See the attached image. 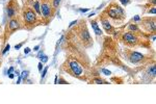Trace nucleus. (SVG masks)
Masks as SVG:
<instances>
[{
    "mask_svg": "<svg viewBox=\"0 0 156 104\" xmlns=\"http://www.w3.org/2000/svg\"><path fill=\"white\" fill-rule=\"evenodd\" d=\"M74 24H77V21H73V22H71V23H70V25H69V26H70V27H72V26H73V25H74Z\"/></svg>",
    "mask_w": 156,
    "mask_h": 104,
    "instance_id": "nucleus-26",
    "label": "nucleus"
},
{
    "mask_svg": "<svg viewBox=\"0 0 156 104\" xmlns=\"http://www.w3.org/2000/svg\"><path fill=\"white\" fill-rule=\"evenodd\" d=\"M19 12V4L17 0H11L7 4V16L9 18L15 17Z\"/></svg>",
    "mask_w": 156,
    "mask_h": 104,
    "instance_id": "nucleus-8",
    "label": "nucleus"
},
{
    "mask_svg": "<svg viewBox=\"0 0 156 104\" xmlns=\"http://www.w3.org/2000/svg\"><path fill=\"white\" fill-rule=\"evenodd\" d=\"M121 3L123 4V5H127V4L130 3V0H120Z\"/></svg>",
    "mask_w": 156,
    "mask_h": 104,
    "instance_id": "nucleus-18",
    "label": "nucleus"
},
{
    "mask_svg": "<svg viewBox=\"0 0 156 104\" xmlns=\"http://www.w3.org/2000/svg\"><path fill=\"white\" fill-rule=\"evenodd\" d=\"M127 58L131 63H133V64H136V63L144 59V55L140 52L132 51V50H128L127 51Z\"/></svg>",
    "mask_w": 156,
    "mask_h": 104,
    "instance_id": "nucleus-9",
    "label": "nucleus"
},
{
    "mask_svg": "<svg viewBox=\"0 0 156 104\" xmlns=\"http://www.w3.org/2000/svg\"><path fill=\"white\" fill-rule=\"evenodd\" d=\"M30 52V48H26V49L24 50V53L25 54H27V53H29Z\"/></svg>",
    "mask_w": 156,
    "mask_h": 104,
    "instance_id": "nucleus-25",
    "label": "nucleus"
},
{
    "mask_svg": "<svg viewBox=\"0 0 156 104\" xmlns=\"http://www.w3.org/2000/svg\"><path fill=\"white\" fill-rule=\"evenodd\" d=\"M128 29L129 30H133V32H136L138 31V27H137V25H135V24H130L129 26H128Z\"/></svg>",
    "mask_w": 156,
    "mask_h": 104,
    "instance_id": "nucleus-15",
    "label": "nucleus"
},
{
    "mask_svg": "<svg viewBox=\"0 0 156 104\" xmlns=\"http://www.w3.org/2000/svg\"><path fill=\"white\" fill-rule=\"evenodd\" d=\"M80 11H81V12H83V13H84V12H87V11H89V9H80Z\"/></svg>",
    "mask_w": 156,
    "mask_h": 104,
    "instance_id": "nucleus-29",
    "label": "nucleus"
},
{
    "mask_svg": "<svg viewBox=\"0 0 156 104\" xmlns=\"http://www.w3.org/2000/svg\"><path fill=\"white\" fill-rule=\"evenodd\" d=\"M90 24H92L93 28H94V30H95V34H96L97 35H101V34H102L101 29H100V28H99V26H98L97 20H90Z\"/></svg>",
    "mask_w": 156,
    "mask_h": 104,
    "instance_id": "nucleus-12",
    "label": "nucleus"
},
{
    "mask_svg": "<svg viewBox=\"0 0 156 104\" xmlns=\"http://www.w3.org/2000/svg\"><path fill=\"white\" fill-rule=\"evenodd\" d=\"M78 35H79V39L82 42L84 47H90L93 45V39L90 38V34H89V30H87V27L85 25V21H82L81 25L78 28Z\"/></svg>",
    "mask_w": 156,
    "mask_h": 104,
    "instance_id": "nucleus-5",
    "label": "nucleus"
},
{
    "mask_svg": "<svg viewBox=\"0 0 156 104\" xmlns=\"http://www.w3.org/2000/svg\"><path fill=\"white\" fill-rule=\"evenodd\" d=\"M102 72L104 73V74H106V75H110V72H109V71H107V70H105V69H103V70H102Z\"/></svg>",
    "mask_w": 156,
    "mask_h": 104,
    "instance_id": "nucleus-23",
    "label": "nucleus"
},
{
    "mask_svg": "<svg viewBox=\"0 0 156 104\" xmlns=\"http://www.w3.org/2000/svg\"><path fill=\"white\" fill-rule=\"evenodd\" d=\"M148 13H149V14H153V15H155V14H156L155 6H153V7H152V9H149V11H148Z\"/></svg>",
    "mask_w": 156,
    "mask_h": 104,
    "instance_id": "nucleus-19",
    "label": "nucleus"
},
{
    "mask_svg": "<svg viewBox=\"0 0 156 104\" xmlns=\"http://www.w3.org/2000/svg\"><path fill=\"white\" fill-rule=\"evenodd\" d=\"M23 22H22V19L17 16L12 17L11 20H9V24H7V28H6V34H12L14 31L18 29H21L23 27Z\"/></svg>",
    "mask_w": 156,
    "mask_h": 104,
    "instance_id": "nucleus-7",
    "label": "nucleus"
},
{
    "mask_svg": "<svg viewBox=\"0 0 156 104\" xmlns=\"http://www.w3.org/2000/svg\"><path fill=\"white\" fill-rule=\"evenodd\" d=\"M7 50H9V45H6V47H5V49L2 51V54H4V53H6Z\"/></svg>",
    "mask_w": 156,
    "mask_h": 104,
    "instance_id": "nucleus-22",
    "label": "nucleus"
},
{
    "mask_svg": "<svg viewBox=\"0 0 156 104\" xmlns=\"http://www.w3.org/2000/svg\"><path fill=\"white\" fill-rule=\"evenodd\" d=\"M22 45H23V43H21V44H19V45H16V46H15V48H16V49H19V48L21 47Z\"/></svg>",
    "mask_w": 156,
    "mask_h": 104,
    "instance_id": "nucleus-27",
    "label": "nucleus"
},
{
    "mask_svg": "<svg viewBox=\"0 0 156 104\" xmlns=\"http://www.w3.org/2000/svg\"><path fill=\"white\" fill-rule=\"evenodd\" d=\"M31 7L34 9V12H36L37 15L41 16V4H40V0H36V1L32 3Z\"/></svg>",
    "mask_w": 156,
    "mask_h": 104,
    "instance_id": "nucleus-13",
    "label": "nucleus"
},
{
    "mask_svg": "<svg viewBox=\"0 0 156 104\" xmlns=\"http://www.w3.org/2000/svg\"><path fill=\"white\" fill-rule=\"evenodd\" d=\"M58 83H60V84H67L68 81H66L65 79H62V78H60V79L58 80Z\"/></svg>",
    "mask_w": 156,
    "mask_h": 104,
    "instance_id": "nucleus-20",
    "label": "nucleus"
},
{
    "mask_svg": "<svg viewBox=\"0 0 156 104\" xmlns=\"http://www.w3.org/2000/svg\"><path fill=\"white\" fill-rule=\"evenodd\" d=\"M106 14L110 19L115 20V21H121V20L125 19V12L124 9L117 3H110L109 6L106 9Z\"/></svg>",
    "mask_w": 156,
    "mask_h": 104,
    "instance_id": "nucleus-3",
    "label": "nucleus"
},
{
    "mask_svg": "<svg viewBox=\"0 0 156 104\" xmlns=\"http://www.w3.org/2000/svg\"><path fill=\"white\" fill-rule=\"evenodd\" d=\"M122 41L129 47H135L140 45V40L137 37L136 32H132V31L124 32L122 35Z\"/></svg>",
    "mask_w": 156,
    "mask_h": 104,
    "instance_id": "nucleus-6",
    "label": "nucleus"
},
{
    "mask_svg": "<svg viewBox=\"0 0 156 104\" xmlns=\"http://www.w3.org/2000/svg\"><path fill=\"white\" fill-rule=\"evenodd\" d=\"M21 19H22V22H23V25L25 27H27L28 29L36 26L40 22L39 17L37 16V13L29 5H25L23 9H22Z\"/></svg>",
    "mask_w": 156,
    "mask_h": 104,
    "instance_id": "nucleus-1",
    "label": "nucleus"
},
{
    "mask_svg": "<svg viewBox=\"0 0 156 104\" xmlns=\"http://www.w3.org/2000/svg\"><path fill=\"white\" fill-rule=\"evenodd\" d=\"M27 74H28V72H27V71H24V72H22V78H23V79H26Z\"/></svg>",
    "mask_w": 156,
    "mask_h": 104,
    "instance_id": "nucleus-21",
    "label": "nucleus"
},
{
    "mask_svg": "<svg viewBox=\"0 0 156 104\" xmlns=\"http://www.w3.org/2000/svg\"><path fill=\"white\" fill-rule=\"evenodd\" d=\"M42 68H43V64L42 63H40L39 64V71H42Z\"/></svg>",
    "mask_w": 156,
    "mask_h": 104,
    "instance_id": "nucleus-28",
    "label": "nucleus"
},
{
    "mask_svg": "<svg viewBox=\"0 0 156 104\" xmlns=\"http://www.w3.org/2000/svg\"><path fill=\"white\" fill-rule=\"evenodd\" d=\"M60 2H62V0H52V5H53V7H54L55 11H56L57 7L59 6Z\"/></svg>",
    "mask_w": 156,
    "mask_h": 104,
    "instance_id": "nucleus-14",
    "label": "nucleus"
},
{
    "mask_svg": "<svg viewBox=\"0 0 156 104\" xmlns=\"http://www.w3.org/2000/svg\"><path fill=\"white\" fill-rule=\"evenodd\" d=\"M134 19H135V20H136V21H137V20H140V17H138V16H135V18H134Z\"/></svg>",
    "mask_w": 156,
    "mask_h": 104,
    "instance_id": "nucleus-30",
    "label": "nucleus"
},
{
    "mask_svg": "<svg viewBox=\"0 0 156 104\" xmlns=\"http://www.w3.org/2000/svg\"><path fill=\"white\" fill-rule=\"evenodd\" d=\"M62 69L73 77L81 78L82 74H83V68L78 63V60L75 59V57L73 56L67 58L65 64L62 65Z\"/></svg>",
    "mask_w": 156,
    "mask_h": 104,
    "instance_id": "nucleus-2",
    "label": "nucleus"
},
{
    "mask_svg": "<svg viewBox=\"0 0 156 104\" xmlns=\"http://www.w3.org/2000/svg\"><path fill=\"white\" fill-rule=\"evenodd\" d=\"M148 72H149V74H151L153 76V77H154V76L156 75V70H155V66H152V67L150 68L149 69V71H148Z\"/></svg>",
    "mask_w": 156,
    "mask_h": 104,
    "instance_id": "nucleus-16",
    "label": "nucleus"
},
{
    "mask_svg": "<svg viewBox=\"0 0 156 104\" xmlns=\"http://www.w3.org/2000/svg\"><path fill=\"white\" fill-rule=\"evenodd\" d=\"M143 28L146 29L147 31L149 32H152L154 34L155 32V19L152 18V19H144L143 20Z\"/></svg>",
    "mask_w": 156,
    "mask_h": 104,
    "instance_id": "nucleus-10",
    "label": "nucleus"
},
{
    "mask_svg": "<svg viewBox=\"0 0 156 104\" xmlns=\"http://www.w3.org/2000/svg\"><path fill=\"white\" fill-rule=\"evenodd\" d=\"M9 78H14V74H9Z\"/></svg>",
    "mask_w": 156,
    "mask_h": 104,
    "instance_id": "nucleus-31",
    "label": "nucleus"
},
{
    "mask_svg": "<svg viewBox=\"0 0 156 104\" xmlns=\"http://www.w3.org/2000/svg\"><path fill=\"white\" fill-rule=\"evenodd\" d=\"M47 70H48V68H45V70H44V72H43V75H42V78L44 77L45 75H46V73H47Z\"/></svg>",
    "mask_w": 156,
    "mask_h": 104,
    "instance_id": "nucleus-24",
    "label": "nucleus"
},
{
    "mask_svg": "<svg viewBox=\"0 0 156 104\" xmlns=\"http://www.w3.org/2000/svg\"><path fill=\"white\" fill-rule=\"evenodd\" d=\"M101 23L102 26L104 27V29L106 30L108 34H112L114 31V28H112V26L110 25L109 21H108V19H106V18H101Z\"/></svg>",
    "mask_w": 156,
    "mask_h": 104,
    "instance_id": "nucleus-11",
    "label": "nucleus"
},
{
    "mask_svg": "<svg viewBox=\"0 0 156 104\" xmlns=\"http://www.w3.org/2000/svg\"><path fill=\"white\" fill-rule=\"evenodd\" d=\"M92 82H93V83H107L106 81L101 79V78H95V79L93 80Z\"/></svg>",
    "mask_w": 156,
    "mask_h": 104,
    "instance_id": "nucleus-17",
    "label": "nucleus"
},
{
    "mask_svg": "<svg viewBox=\"0 0 156 104\" xmlns=\"http://www.w3.org/2000/svg\"><path fill=\"white\" fill-rule=\"evenodd\" d=\"M41 4V16L46 22H49L51 18L53 17L55 9L52 5V0H40Z\"/></svg>",
    "mask_w": 156,
    "mask_h": 104,
    "instance_id": "nucleus-4",
    "label": "nucleus"
}]
</instances>
